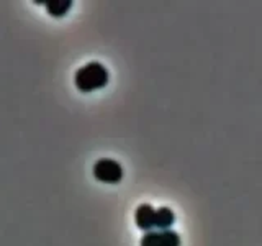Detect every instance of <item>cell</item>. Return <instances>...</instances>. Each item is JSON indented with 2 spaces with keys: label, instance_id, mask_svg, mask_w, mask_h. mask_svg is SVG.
<instances>
[{
  "label": "cell",
  "instance_id": "5b68a950",
  "mask_svg": "<svg viewBox=\"0 0 262 246\" xmlns=\"http://www.w3.org/2000/svg\"><path fill=\"white\" fill-rule=\"evenodd\" d=\"M39 4H45L48 13L54 16V18H62L72 8L71 0H48V2H39Z\"/></svg>",
  "mask_w": 262,
  "mask_h": 246
},
{
  "label": "cell",
  "instance_id": "277c9868",
  "mask_svg": "<svg viewBox=\"0 0 262 246\" xmlns=\"http://www.w3.org/2000/svg\"><path fill=\"white\" fill-rule=\"evenodd\" d=\"M176 221V215L174 212L167 207H161L156 210V217H154V227L159 228V232H164V230H170V227L174 225Z\"/></svg>",
  "mask_w": 262,
  "mask_h": 246
},
{
  "label": "cell",
  "instance_id": "8992f818",
  "mask_svg": "<svg viewBox=\"0 0 262 246\" xmlns=\"http://www.w3.org/2000/svg\"><path fill=\"white\" fill-rule=\"evenodd\" d=\"M162 246H180V236L174 230H164L161 232Z\"/></svg>",
  "mask_w": 262,
  "mask_h": 246
},
{
  "label": "cell",
  "instance_id": "3957f363",
  "mask_svg": "<svg viewBox=\"0 0 262 246\" xmlns=\"http://www.w3.org/2000/svg\"><path fill=\"white\" fill-rule=\"evenodd\" d=\"M154 217H156V210L151 207V205L149 203H141L135 212L136 227L139 230H143V232H152Z\"/></svg>",
  "mask_w": 262,
  "mask_h": 246
},
{
  "label": "cell",
  "instance_id": "6da1fadb",
  "mask_svg": "<svg viewBox=\"0 0 262 246\" xmlns=\"http://www.w3.org/2000/svg\"><path fill=\"white\" fill-rule=\"evenodd\" d=\"M108 71L102 63H87L85 66H82L76 71L74 76V84H76L77 90L84 94L94 92V90L103 89L108 84Z\"/></svg>",
  "mask_w": 262,
  "mask_h": 246
},
{
  "label": "cell",
  "instance_id": "7a4b0ae2",
  "mask_svg": "<svg viewBox=\"0 0 262 246\" xmlns=\"http://www.w3.org/2000/svg\"><path fill=\"white\" fill-rule=\"evenodd\" d=\"M94 177L105 184H118L123 179V168L115 159H98L94 166Z\"/></svg>",
  "mask_w": 262,
  "mask_h": 246
},
{
  "label": "cell",
  "instance_id": "52a82bcc",
  "mask_svg": "<svg viewBox=\"0 0 262 246\" xmlns=\"http://www.w3.org/2000/svg\"><path fill=\"white\" fill-rule=\"evenodd\" d=\"M141 246H162L161 232H146L141 238Z\"/></svg>",
  "mask_w": 262,
  "mask_h": 246
}]
</instances>
